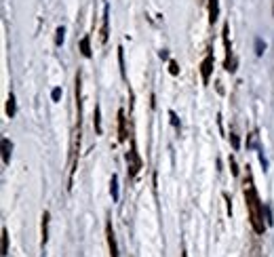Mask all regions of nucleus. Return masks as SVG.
I'll return each instance as SVG.
<instances>
[{"instance_id": "obj_15", "label": "nucleus", "mask_w": 274, "mask_h": 257, "mask_svg": "<svg viewBox=\"0 0 274 257\" xmlns=\"http://www.w3.org/2000/svg\"><path fill=\"white\" fill-rule=\"evenodd\" d=\"M9 255V230L2 228V257Z\"/></svg>"}, {"instance_id": "obj_4", "label": "nucleus", "mask_w": 274, "mask_h": 257, "mask_svg": "<svg viewBox=\"0 0 274 257\" xmlns=\"http://www.w3.org/2000/svg\"><path fill=\"white\" fill-rule=\"evenodd\" d=\"M213 64H215V55H213V49H209L200 64V76H202V82L205 84H209L211 76H213Z\"/></svg>"}, {"instance_id": "obj_25", "label": "nucleus", "mask_w": 274, "mask_h": 257, "mask_svg": "<svg viewBox=\"0 0 274 257\" xmlns=\"http://www.w3.org/2000/svg\"><path fill=\"white\" fill-rule=\"evenodd\" d=\"M182 257H188V255H186V253H182Z\"/></svg>"}, {"instance_id": "obj_18", "label": "nucleus", "mask_w": 274, "mask_h": 257, "mask_svg": "<svg viewBox=\"0 0 274 257\" xmlns=\"http://www.w3.org/2000/svg\"><path fill=\"white\" fill-rule=\"evenodd\" d=\"M255 49H257V51H255L257 55H264V51H266V44L260 40V38H257V40H255Z\"/></svg>"}, {"instance_id": "obj_3", "label": "nucleus", "mask_w": 274, "mask_h": 257, "mask_svg": "<svg viewBox=\"0 0 274 257\" xmlns=\"http://www.w3.org/2000/svg\"><path fill=\"white\" fill-rule=\"evenodd\" d=\"M142 158H139V152H137V146L135 142H131V152H127V171H129V177H135L139 171H142Z\"/></svg>"}, {"instance_id": "obj_6", "label": "nucleus", "mask_w": 274, "mask_h": 257, "mask_svg": "<svg viewBox=\"0 0 274 257\" xmlns=\"http://www.w3.org/2000/svg\"><path fill=\"white\" fill-rule=\"evenodd\" d=\"M106 236H108V247H110V257H118V245H116V238H114V230H112V223H106Z\"/></svg>"}, {"instance_id": "obj_14", "label": "nucleus", "mask_w": 274, "mask_h": 257, "mask_svg": "<svg viewBox=\"0 0 274 257\" xmlns=\"http://www.w3.org/2000/svg\"><path fill=\"white\" fill-rule=\"evenodd\" d=\"M6 116H9V118L15 116V95L13 93L9 95V99H6Z\"/></svg>"}, {"instance_id": "obj_12", "label": "nucleus", "mask_w": 274, "mask_h": 257, "mask_svg": "<svg viewBox=\"0 0 274 257\" xmlns=\"http://www.w3.org/2000/svg\"><path fill=\"white\" fill-rule=\"evenodd\" d=\"M93 124H95V133L101 135V110H99V106H95V110H93Z\"/></svg>"}, {"instance_id": "obj_5", "label": "nucleus", "mask_w": 274, "mask_h": 257, "mask_svg": "<svg viewBox=\"0 0 274 257\" xmlns=\"http://www.w3.org/2000/svg\"><path fill=\"white\" fill-rule=\"evenodd\" d=\"M110 38V4H104V17H101V32H99V40L101 44H106Z\"/></svg>"}, {"instance_id": "obj_16", "label": "nucleus", "mask_w": 274, "mask_h": 257, "mask_svg": "<svg viewBox=\"0 0 274 257\" xmlns=\"http://www.w3.org/2000/svg\"><path fill=\"white\" fill-rule=\"evenodd\" d=\"M64 38H66V28H57V32H55V44L61 46Z\"/></svg>"}, {"instance_id": "obj_7", "label": "nucleus", "mask_w": 274, "mask_h": 257, "mask_svg": "<svg viewBox=\"0 0 274 257\" xmlns=\"http://www.w3.org/2000/svg\"><path fill=\"white\" fill-rule=\"evenodd\" d=\"M207 11H209V23H213L219 19V0H207Z\"/></svg>"}, {"instance_id": "obj_21", "label": "nucleus", "mask_w": 274, "mask_h": 257, "mask_svg": "<svg viewBox=\"0 0 274 257\" xmlns=\"http://www.w3.org/2000/svg\"><path fill=\"white\" fill-rule=\"evenodd\" d=\"M169 116H171V124H173L175 129H179V120H177V116H175V112H169Z\"/></svg>"}, {"instance_id": "obj_1", "label": "nucleus", "mask_w": 274, "mask_h": 257, "mask_svg": "<svg viewBox=\"0 0 274 257\" xmlns=\"http://www.w3.org/2000/svg\"><path fill=\"white\" fill-rule=\"evenodd\" d=\"M245 202L249 209V221H251V228L255 230V234H264L266 223H264V205L260 200V194H257L255 185H253V177L247 171V184H245Z\"/></svg>"}, {"instance_id": "obj_2", "label": "nucleus", "mask_w": 274, "mask_h": 257, "mask_svg": "<svg viewBox=\"0 0 274 257\" xmlns=\"http://www.w3.org/2000/svg\"><path fill=\"white\" fill-rule=\"evenodd\" d=\"M222 38H224V49H226V59H224V68L228 72H234L236 70V59L232 57V42H230V23L226 21L224 23V30H222Z\"/></svg>"}, {"instance_id": "obj_22", "label": "nucleus", "mask_w": 274, "mask_h": 257, "mask_svg": "<svg viewBox=\"0 0 274 257\" xmlns=\"http://www.w3.org/2000/svg\"><path fill=\"white\" fill-rule=\"evenodd\" d=\"M230 169H232V175H238V169H236V160L230 156Z\"/></svg>"}, {"instance_id": "obj_11", "label": "nucleus", "mask_w": 274, "mask_h": 257, "mask_svg": "<svg viewBox=\"0 0 274 257\" xmlns=\"http://www.w3.org/2000/svg\"><path fill=\"white\" fill-rule=\"evenodd\" d=\"M80 53H82L84 57L93 55V51H91V36H84L82 40H80Z\"/></svg>"}, {"instance_id": "obj_20", "label": "nucleus", "mask_w": 274, "mask_h": 257, "mask_svg": "<svg viewBox=\"0 0 274 257\" xmlns=\"http://www.w3.org/2000/svg\"><path fill=\"white\" fill-rule=\"evenodd\" d=\"M51 97H53V101H59V99H61V89H59V87H57V89H53Z\"/></svg>"}, {"instance_id": "obj_17", "label": "nucleus", "mask_w": 274, "mask_h": 257, "mask_svg": "<svg viewBox=\"0 0 274 257\" xmlns=\"http://www.w3.org/2000/svg\"><path fill=\"white\" fill-rule=\"evenodd\" d=\"M169 72H171V76H177V74H179V66H177V61H173V59L169 61Z\"/></svg>"}, {"instance_id": "obj_23", "label": "nucleus", "mask_w": 274, "mask_h": 257, "mask_svg": "<svg viewBox=\"0 0 274 257\" xmlns=\"http://www.w3.org/2000/svg\"><path fill=\"white\" fill-rule=\"evenodd\" d=\"M255 139H257V135L253 133V135H251V139L247 142V147H253V146H255Z\"/></svg>"}, {"instance_id": "obj_9", "label": "nucleus", "mask_w": 274, "mask_h": 257, "mask_svg": "<svg viewBox=\"0 0 274 257\" xmlns=\"http://www.w3.org/2000/svg\"><path fill=\"white\" fill-rule=\"evenodd\" d=\"M49 221H51V215H49V211H44V213H42V223H40V230H42L40 245H42V247L46 245V240H49Z\"/></svg>"}, {"instance_id": "obj_8", "label": "nucleus", "mask_w": 274, "mask_h": 257, "mask_svg": "<svg viewBox=\"0 0 274 257\" xmlns=\"http://www.w3.org/2000/svg\"><path fill=\"white\" fill-rule=\"evenodd\" d=\"M127 118H124V110H118V142H127Z\"/></svg>"}, {"instance_id": "obj_10", "label": "nucleus", "mask_w": 274, "mask_h": 257, "mask_svg": "<svg viewBox=\"0 0 274 257\" xmlns=\"http://www.w3.org/2000/svg\"><path fill=\"white\" fill-rule=\"evenodd\" d=\"M11 150H13V144L6 137H2V165L4 167L9 165V160H11Z\"/></svg>"}, {"instance_id": "obj_19", "label": "nucleus", "mask_w": 274, "mask_h": 257, "mask_svg": "<svg viewBox=\"0 0 274 257\" xmlns=\"http://www.w3.org/2000/svg\"><path fill=\"white\" fill-rule=\"evenodd\" d=\"M230 142H232V146H234V150H238V147H240V142H238V137L234 135V133H230Z\"/></svg>"}, {"instance_id": "obj_24", "label": "nucleus", "mask_w": 274, "mask_h": 257, "mask_svg": "<svg viewBox=\"0 0 274 257\" xmlns=\"http://www.w3.org/2000/svg\"><path fill=\"white\" fill-rule=\"evenodd\" d=\"M160 59H169V53L167 51H160Z\"/></svg>"}, {"instance_id": "obj_13", "label": "nucleus", "mask_w": 274, "mask_h": 257, "mask_svg": "<svg viewBox=\"0 0 274 257\" xmlns=\"http://www.w3.org/2000/svg\"><path fill=\"white\" fill-rule=\"evenodd\" d=\"M110 194H112V200H118V177L112 175V182H110Z\"/></svg>"}]
</instances>
